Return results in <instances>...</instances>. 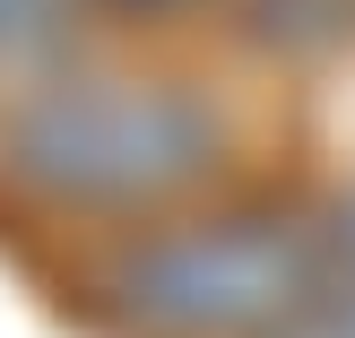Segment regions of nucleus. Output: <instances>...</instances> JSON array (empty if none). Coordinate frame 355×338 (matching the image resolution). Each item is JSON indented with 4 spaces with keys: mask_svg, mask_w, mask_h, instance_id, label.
Returning <instances> with one entry per match:
<instances>
[{
    "mask_svg": "<svg viewBox=\"0 0 355 338\" xmlns=\"http://www.w3.org/2000/svg\"><path fill=\"white\" fill-rule=\"evenodd\" d=\"M338 243H347V252H355V200L338 208Z\"/></svg>",
    "mask_w": 355,
    "mask_h": 338,
    "instance_id": "obj_4",
    "label": "nucleus"
},
{
    "mask_svg": "<svg viewBox=\"0 0 355 338\" xmlns=\"http://www.w3.org/2000/svg\"><path fill=\"white\" fill-rule=\"evenodd\" d=\"M113 9H173V0H113Z\"/></svg>",
    "mask_w": 355,
    "mask_h": 338,
    "instance_id": "obj_5",
    "label": "nucleus"
},
{
    "mask_svg": "<svg viewBox=\"0 0 355 338\" xmlns=\"http://www.w3.org/2000/svg\"><path fill=\"white\" fill-rule=\"evenodd\" d=\"M121 312L156 338H260L312 295V252L286 226H182L121 260Z\"/></svg>",
    "mask_w": 355,
    "mask_h": 338,
    "instance_id": "obj_2",
    "label": "nucleus"
},
{
    "mask_svg": "<svg viewBox=\"0 0 355 338\" xmlns=\"http://www.w3.org/2000/svg\"><path fill=\"white\" fill-rule=\"evenodd\" d=\"M61 0H0V61H35L61 44Z\"/></svg>",
    "mask_w": 355,
    "mask_h": 338,
    "instance_id": "obj_3",
    "label": "nucleus"
},
{
    "mask_svg": "<svg viewBox=\"0 0 355 338\" xmlns=\"http://www.w3.org/2000/svg\"><path fill=\"white\" fill-rule=\"evenodd\" d=\"M9 165L17 183L87 208H139L165 191L200 183L217 165V121L182 87L148 78H69L17 104L9 121Z\"/></svg>",
    "mask_w": 355,
    "mask_h": 338,
    "instance_id": "obj_1",
    "label": "nucleus"
}]
</instances>
